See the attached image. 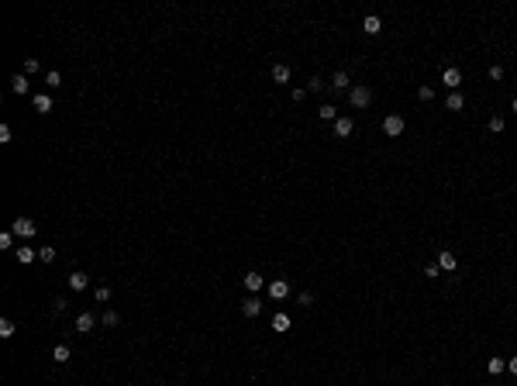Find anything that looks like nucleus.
<instances>
[{
  "label": "nucleus",
  "instance_id": "1",
  "mask_svg": "<svg viewBox=\"0 0 517 386\" xmlns=\"http://www.w3.org/2000/svg\"><path fill=\"white\" fill-rule=\"evenodd\" d=\"M348 104L355 107V110H362V107H369L372 104V90L366 86V83H359V86H352L348 90Z\"/></svg>",
  "mask_w": 517,
  "mask_h": 386
},
{
  "label": "nucleus",
  "instance_id": "2",
  "mask_svg": "<svg viewBox=\"0 0 517 386\" xmlns=\"http://www.w3.org/2000/svg\"><path fill=\"white\" fill-rule=\"evenodd\" d=\"M403 128H407V121H403L400 114L383 117V135H386V138H400V135H403Z\"/></svg>",
  "mask_w": 517,
  "mask_h": 386
},
{
  "label": "nucleus",
  "instance_id": "3",
  "mask_svg": "<svg viewBox=\"0 0 517 386\" xmlns=\"http://www.w3.org/2000/svg\"><path fill=\"white\" fill-rule=\"evenodd\" d=\"M10 231H14V238H35V234H38V224H35L31 218H17V221L10 224Z\"/></svg>",
  "mask_w": 517,
  "mask_h": 386
},
{
  "label": "nucleus",
  "instance_id": "4",
  "mask_svg": "<svg viewBox=\"0 0 517 386\" xmlns=\"http://www.w3.org/2000/svg\"><path fill=\"white\" fill-rule=\"evenodd\" d=\"M269 297L273 300H287L290 297V279H273L269 283Z\"/></svg>",
  "mask_w": 517,
  "mask_h": 386
},
{
  "label": "nucleus",
  "instance_id": "5",
  "mask_svg": "<svg viewBox=\"0 0 517 386\" xmlns=\"http://www.w3.org/2000/svg\"><path fill=\"white\" fill-rule=\"evenodd\" d=\"M93 328H97V317H93L90 310H83V314L76 317V334H90Z\"/></svg>",
  "mask_w": 517,
  "mask_h": 386
},
{
  "label": "nucleus",
  "instance_id": "6",
  "mask_svg": "<svg viewBox=\"0 0 517 386\" xmlns=\"http://www.w3.org/2000/svg\"><path fill=\"white\" fill-rule=\"evenodd\" d=\"M442 83H445V86H448V90H452V93H455V90L462 86V73H459L455 66H448V69H445V73H442Z\"/></svg>",
  "mask_w": 517,
  "mask_h": 386
},
{
  "label": "nucleus",
  "instance_id": "7",
  "mask_svg": "<svg viewBox=\"0 0 517 386\" xmlns=\"http://www.w3.org/2000/svg\"><path fill=\"white\" fill-rule=\"evenodd\" d=\"M348 83H352V79H348V73H345V69H338V73L331 76V90H335V93H348V90H352Z\"/></svg>",
  "mask_w": 517,
  "mask_h": 386
},
{
  "label": "nucleus",
  "instance_id": "8",
  "mask_svg": "<svg viewBox=\"0 0 517 386\" xmlns=\"http://www.w3.org/2000/svg\"><path fill=\"white\" fill-rule=\"evenodd\" d=\"M66 283H69V290H76V293H79V290H86V286H90V276L76 269V273H69V279H66Z\"/></svg>",
  "mask_w": 517,
  "mask_h": 386
},
{
  "label": "nucleus",
  "instance_id": "9",
  "mask_svg": "<svg viewBox=\"0 0 517 386\" xmlns=\"http://www.w3.org/2000/svg\"><path fill=\"white\" fill-rule=\"evenodd\" d=\"M241 314H245V317H259V314H262V300H259V297L252 293V297H248V300L241 304Z\"/></svg>",
  "mask_w": 517,
  "mask_h": 386
},
{
  "label": "nucleus",
  "instance_id": "10",
  "mask_svg": "<svg viewBox=\"0 0 517 386\" xmlns=\"http://www.w3.org/2000/svg\"><path fill=\"white\" fill-rule=\"evenodd\" d=\"M10 93H17V97L28 93V76H24V73H14V76H10Z\"/></svg>",
  "mask_w": 517,
  "mask_h": 386
},
{
  "label": "nucleus",
  "instance_id": "11",
  "mask_svg": "<svg viewBox=\"0 0 517 386\" xmlns=\"http://www.w3.org/2000/svg\"><path fill=\"white\" fill-rule=\"evenodd\" d=\"M31 104H35V110H38V114H49V110H52V97H49V93H35V97H31Z\"/></svg>",
  "mask_w": 517,
  "mask_h": 386
},
{
  "label": "nucleus",
  "instance_id": "12",
  "mask_svg": "<svg viewBox=\"0 0 517 386\" xmlns=\"http://www.w3.org/2000/svg\"><path fill=\"white\" fill-rule=\"evenodd\" d=\"M262 286H266L262 273H248V276H245V290H248V293H259Z\"/></svg>",
  "mask_w": 517,
  "mask_h": 386
},
{
  "label": "nucleus",
  "instance_id": "13",
  "mask_svg": "<svg viewBox=\"0 0 517 386\" xmlns=\"http://www.w3.org/2000/svg\"><path fill=\"white\" fill-rule=\"evenodd\" d=\"M290 76H293V73H290L287 62H276V66H273V83H290Z\"/></svg>",
  "mask_w": 517,
  "mask_h": 386
},
{
  "label": "nucleus",
  "instance_id": "14",
  "mask_svg": "<svg viewBox=\"0 0 517 386\" xmlns=\"http://www.w3.org/2000/svg\"><path fill=\"white\" fill-rule=\"evenodd\" d=\"M14 255H17V262H21V266H28V262H35V259H38V248H24V245H21V248H14Z\"/></svg>",
  "mask_w": 517,
  "mask_h": 386
},
{
  "label": "nucleus",
  "instance_id": "15",
  "mask_svg": "<svg viewBox=\"0 0 517 386\" xmlns=\"http://www.w3.org/2000/svg\"><path fill=\"white\" fill-rule=\"evenodd\" d=\"M362 31H366V35H379V31H383V21H379L376 14H369V17L362 21Z\"/></svg>",
  "mask_w": 517,
  "mask_h": 386
},
{
  "label": "nucleus",
  "instance_id": "16",
  "mask_svg": "<svg viewBox=\"0 0 517 386\" xmlns=\"http://www.w3.org/2000/svg\"><path fill=\"white\" fill-rule=\"evenodd\" d=\"M335 135H338V138H348V135H352V117H338V121H335Z\"/></svg>",
  "mask_w": 517,
  "mask_h": 386
},
{
  "label": "nucleus",
  "instance_id": "17",
  "mask_svg": "<svg viewBox=\"0 0 517 386\" xmlns=\"http://www.w3.org/2000/svg\"><path fill=\"white\" fill-rule=\"evenodd\" d=\"M445 107H448V110H462V107H465V97H462V93L455 90V93H448V100H445Z\"/></svg>",
  "mask_w": 517,
  "mask_h": 386
},
{
  "label": "nucleus",
  "instance_id": "18",
  "mask_svg": "<svg viewBox=\"0 0 517 386\" xmlns=\"http://www.w3.org/2000/svg\"><path fill=\"white\" fill-rule=\"evenodd\" d=\"M317 117H321V121H331V124H335V121H338V110H335L331 104H321V107H317Z\"/></svg>",
  "mask_w": 517,
  "mask_h": 386
},
{
  "label": "nucleus",
  "instance_id": "19",
  "mask_svg": "<svg viewBox=\"0 0 517 386\" xmlns=\"http://www.w3.org/2000/svg\"><path fill=\"white\" fill-rule=\"evenodd\" d=\"M52 362L66 366V362H69V345H56V348H52Z\"/></svg>",
  "mask_w": 517,
  "mask_h": 386
},
{
  "label": "nucleus",
  "instance_id": "20",
  "mask_svg": "<svg viewBox=\"0 0 517 386\" xmlns=\"http://www.w3.org/2000/svg\"><path fill=\"white\" fill-rule=\"evenodd\" d=\"M324 86H331V83H324L321 76H310V79H307V93H324Z\"/></svg>",
  "mask_w": 517,
  "mask_h": 386
},
{
  "label": "nucleus",
  "instance_id": "21",
  "mask_svg": "<svg viewBox=\"0 0 517 386\" xmlns=\"http://www.w3.org/2000/svg\"><path fill=\"white\" fill-rule=\"evenodd\" d=\"M438 266H442L445 273H452V269H455V255H452V252H448V248H445L442 255H438Z\"/></svg>",
  "mask_w": 517,
  "mask_h": 386
},
{
  "label": "nucleus",
  "instance_id": "22",
  "mask_svg": "<svg viewBox=\"0 0 517 386\" xmlns=\"http://www.w3.org/2000/svg\"><path fill=\"white\" fill-rule=\"evenodd\" d=\"M100 324H104V328H117V324H121V317H117V310H104V317H100Z\"/></svg>",
  "mask_w": 517,
  "mask_h": 386
},
{
  "label": "nucleus",
  "instance_id": "23",
  "mask_svg": "<svg viewBox=\"0 0 517 386\" xmlns=\"http://www.w3.org/2000/svg\"><path fill=\"white\" fill-rule=\"evenodd\" d=\"M486 369H490V376H500V373L507 369V359H490V362H486Z\"/></svg>",
  "mask_w": 517,
  "mask_h": 386
},
{
  "label": "nucleus",
  "instance_id": "24",
  "mask_svg": "<svg viewBox=\"0 0 517 386\" xmlns=\"http://www.w3.org/2000/svg\"><path fill=\"white\" fill-rule=\"evenodd\" d=\"M14 331H17V328H14V321H10V317H3V321H0V338H14Z\"/></svg>",
  "mask_w": 517,
  "mask_h": 386
},
{
  "label": "nucleus",
  "instance_id": "25",
  "mask_svg": "<svg viewBox=\"0 0 517 386\" xmlns=\"http://www.w3.org/2000/svg\"><path fill=\"white\" fill-rule=\"evenodd\" d=\"M287 328H290V317L287 314H276L273 317V331H287Z\"/></svg>",
  "mask_w": 517,
  "mask_h": 386
},
{
  "label": "nucleus",
  "instance_id": "26",
  "mask_svg": "<svg viewBox=\"0 0 517 386\" xmlns=\"http://www.w3.org/2000/svg\"><path fill=\"white\" fill-rule=\"evenodd\" d=\"M14 142V131H10V124H0V145H10Z\"/></svg>",
  "mask_w": 517,
  "mask_h": 386
},
{
  "label": "nucleus",
  "instance_id": "27",
  "mask_svg": "<svg viewBox=\"0 0 517 386\" xmlns=\"http://www.w3.org/2000/svg\"><path fill=\"white\" fill-rule=\"evenodd\" d=\"M93 300H97V304H107V300H111V290H107V286H97V290H93Z\"/></svg>",
  "mask_w": 517,
  "mask_h": 386
},
{
  "label": "nucleus",
  "instance_id": "28",
  "mask_svg": "<svg viewBox=\"0 0 517 386\" xmlns=\"http://www.w3.org/2000/svg\"><path fill=\"white\" fill-rule=\"evenodd\" d=\"M490 131H493V135H500V131H504V117H500V114H493V117H490Z\"/></svg>",
  "mask_w": 517,
  "mask_h": 386
},
{
  "label": "nucleus",
  "instance_id": "29",
  "mask_svg": "<svg viewBox=\"0 0 517 386\" xmlns=\"http://www.w3.org/2000/svg\"><path fill=\"white\" fill-rule=\"evenodd\" d=\"M38 259H42V262H52V259H56V248H52V245L38 248Z\"/></svg>",
  "mask_w": 517,
  "mask_h": 386
},
{
  "label": "nucleus",
  "instance_id": "30",
  "mask_svg": "<svg viewBox=\"0 0 517 386\" xmlns=\"http://www.w3.org/2000/svg\"><path fill=\"white\" fill-rule=\"evenodd\" d=\"M45 83H49V90H56V86H62V76H59V73L52 69V73L45 76Z\"/></svg>",
  "mask_w": 517,
  "mask_h": 386
},
{
  "label": "nucleus",
  "instance_id": "31",
  "mask_svg": "<svg viewBox=\"0 0 517 386\" xmlns=\"http://www.w3.org/2000/svg\"><path fill=\"white\" fill-rule=\"evenodd\" d=\"M424 276H428V279H435V276H442V266H435V262H428V266H424Z\"/></svg>",
  "mask_w": 517,
  "mask_h": 386
},
{
  "label": "nucleus",
  "instance_id": "32",
  "mask_svg": "<svg viewBox=\"0 0 517 386\" xmlns=\"http://www.w3.org/2000/svg\"><path fill=\"white\" fill-rule=\"evenodd\" d=\"M296 304H300V307H314V293H307V290H303V293L296 297Z\"/></svg>",
  "mask_w": 517,
  "mask_h": 386
},
{
  "label": "nucleus",
  "instance_id": "33",
  "mask_svg": "<svg viewBox=\"0 0 517 386\" xmlns=\"http://www.w3.org/2000/svg\"><path fill=\"white\" fill-rule=\"evenodd\" d=\"M0 248H14V231H3V234H0Z\"/></svg>",
  "mask_w": 517,
  "mask_h": 386
},
{
  "label": "nucleus",
  "instance_id": "34",
  "mask_svg": "<svg viewBox=\"0 0 517 386\" xmlns=\"http://www.w3.org/2000/svg\"><path fill=\"white\" fill-rule=\"evenodd\" d=\"M417 97H421V100H435V86H421Z\"/></svg>",
  "mask_w": 517,
  "mask_h": 386
},
{
  "label": "nucleus",
  "instance_id": "35",
  "mask_svg": "<svg viewBox=\"0 0 517 386\" xmlns=\"http://www.w3.org/2000/svg\"><path fill=\"white\" fill-rule=\"evenodd\" d=\"M28 73H38V59H24V76Z\"/></svg>",
  "mask_w": 517,
  "mask_h": 386
},
{
  "label": "nucleus",
  "instance_id": "36",
  "mask_svg": "<svg viewBox=\"0 0 517 386\" xmlns=\"http://www.w3.org/2000/svg\"><path fill=\"white\" fill-rule=\"evenodd\" d=\"M290 97H293V104H300V100L307 97V86H296V90H293V93H290Z\"/></svg>",
  "mask_w": 517,
  "mask_h": 386
},
{
  "label": "nucleus",
  "instance_id": "37",
  "mask_svg": "<svg viewBox=\"0 0 517 386\" xmlns=\"http://www.w3.org/2000/svg\"><path fill=\"white\" fill-rule=\"evenodd\" d=\"M52 307H56V310H66V307H69V300H66V297H56V300H52Z\"/></svg>",
  "mask_w": 517,
  "mask_h": 386
},
{
  "label": "nucleus",
  "instance_id": "38",
  "mask_svg": "<svg viewBox=\"0 0 517 386\" xmlns=\"http://www.w3.org/2000/svg\"><path fill=\"white\" fill-rule=\"evenodd\" d=\"M490 79H504V66H490Z\"/></svg>",
  "mask_w": 517,
  "mask_h": 386
},
{
  "label": "nucleus",
  "instance_id": "39",
  "mask_svg": "<svg viewBox=\"0 0 517 386\" xmlns=\"http://www.w3.org/2000/svg\"><path fill=\"white\" fill-rule=\"evenodd\" d=\"M507 369H511V373L517 376V355H514V359H507Z\"/></svg>",
  "mask_w": 517,
  "mask_h": 386
},
{
  "label": "nucleus",
  "instance_id": "40",
  "mask_svg": "<svg viewBox=\"0 0 517 386\" xmlns=\"http://www.w3.org/2000/svg\"><path fill=\"white\" fill-rule=\"evenodd\" d=\"M511 107H514V114H517V97H514V104H511Z\"/></svg>",
  "mask_w": 517,
  "mask_h": 386
}]
</instances>
